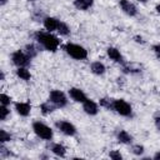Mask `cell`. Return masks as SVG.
Here are the masks:
<instances>
[{
    "label": "cell",
    "mask_w": 160,
    "mask_h": 160,
    "mask_svg": "<svg viewBox=\"0 0 160 160\" xmlns=\"http://www.w3.org/2000/svg\"><path fill=\"white\" fill-rule=\"evenodd\" d=\"M34 39L44 50L50 52H55L60 46V39L48 30H38L34 34Z\"/></svg>",
    "instance_id": "cell-1"
},
{
    "label": "cell",
    "mask_w": 160,
    "mask_h": 160,
    "mask_svg": "<svg viewBox=\"0 0 160 160\" xmlns=\"http://www.w3.org/2000/svg\"><path fill=\"white\" fill-rule=\"evenodd\" d=\"M62 49L74 60H79L80 61V60H85L88 58V50L84 46L79 45V44H75V42H70L69 41V42L64 44Z\"/></svg>",
    "instance_id": "cell-2"
},
{
    "label": "cell",
    "mask_w": 160,
    "mask_h": 160,
    "mask_svg": "<svg viewBox=\"0 0 160 160\" xmlns=\"http://www.w3.org/2000/svg\"><path fill=\"white\" fill-rule=\"evenodd\" d=\"M32 131L39 139L45 140V141H50L54 136L52 129L42 121H34L32 122Z\"/></svg>",
    "instance_id": "cell-3"
},
{
    "label": "cell",
    "mask_w": 160,
    "mask_h": 160,
    "mask_svg": "<svg viewBox=\"0 0 160 160\" xmlns=\"http://www.w3.org/2000/svg\"><path fill=\"white\" fill-rule=\"evenodd\" d=\"M112 111L124 118H132V108L124 99H112Z\"/></svg>",
    "instance_id": "cell-4"
},
{
    "label": "cell",
    "mask_w": 160,
    "mask_h": 160,
    "mask_svg": "<svg viewBox=\"0 0 160 160\" xmlns=\"http://www.w3.org/2000/svg\"><path fill=\"white\" fill-rule=\"evenodd\" d=\"M49 100L58 108V109H61V108H65L68 105V96L65 95L64 91L61 90H58V89H54V90H50L49 92Z\"/></svg>",
    "instance_id": "cell-5"
},
{
    "label": "cell",
    "mask_w": 160,
    "mask_h": 160,
    "mask_svg": "<svg viewBox=\"0 0 160 160\" xmlns=\"http://www.w3.org/2000/svg\"><path fill=\"white\" fill-rule=\"evenodd\" d=\"M32 59L29 58V55L24 51V50H15L12 54H11V61L12 64L16 66V68H21V66H25L28 68L30 65Z\"/></svg>",
    "instance_id": "cell-6"
},
{
    "label": "cell",
    "mask_w": 160,
    "mask_h": 160,
    "mask_svg": "<svg viewBox=\"0 0 160 160\" xmlns=\"http://www.w3.org/2000/svg\"><path fill=\"white\" fill-rule=\"evenodd\" d=\"M55 128H56L61 134H64V135H66V136H75L76 132H78L76 126H75L72 122L68 121V120H56V121H55Z\"/></svg>",
    "instance_id": "cell-7"
},
{
    "label": "cell",
    "mask_w": 160,
    "mask_h": 160,
    "mask_svg": "<svg viewBox=\"0 0 160 160\" xmlns=\"http://www.w3.org/2000/svg\"><path fill=\"white\" fill-rule=\"evenodd\" d=\"M119 6L122 10V12L130 18H134L138 15V8L130 0H119Z\"/></svg>",
    "instance_id": "cell-8"
},
{
    "label": "cell",
    "mask_w": 160,
    "mask_h": 160,
    "mask_svg": "<svg viewBox=\"0 0 160 160\" xmlns=\"http://www.w3.org/2000/svg\"><path fill=\"white\" fill-rule=\"evenodd\" d=\"M106 54H108L109 59L112 60L114 62H116V64H121V65L126 64L125 58H124V55L121 54V51H120L119 49H116V48H114V46H109V48L106 49Z\"/></svg>",
    "instance_id": "cell-9"
},
{
    "label": "cell",
    "mask_w": 160,
    "mask_h": 160,
    "mask_svg": "<svg viewBox=\"0 0 160 160\" xmlns=\"http://www.w3.org/2000/svg\"><path fill=\"white\" fill-rule=\"evenodd\" d=\"M82 110H84L85 114H88L90 116H95L99 112V104L96 101H94L92 99H89L88 98L82 102Z\"/></svg>",
    "instance_id": "cell-10"
},
{
    "label": "cell",
    "mask_w": 160,
    "mask_h": 160,
    "mask_svg": "<svg viewBox=\"0 0 160 160\" xmlns=\"http://www.w3.org/2000/svg\"><path fill=\"white\" fill-rule=\"evenodd\" d=\"M60 21L58 18H54V16H44L42 18V25L45 28V30L50 31V32H54V31H58V28L60 25Z\"/></svg>",
    "instance_id": "cell-11"
},
{
    "label": "cell",
    "mask_w": 160,
    "mask_h": 160,
    "mask_svg": "<svg viewBox=\"0 0 160 160\" xmlns=\"http://www.w3.org/2000/svg\"><path fill=\"white\" fill-rule=\"evenodd\" d=\"M14 109L18 112V115H20L22 118L29 116L30 112H31V105L28 101H16V102H14Z\"/></svg>",
    "instance_id": "cell-12"
},
{
    "label": "cell",
    "mask_w": 160,
    "mask_h": 160,
    "mask_svg": "<svg viewBox=\"0 0 160 160\" xmlns=\"http://www.w3.org/2000/svg\"><path fill=\"white\" fill-rule=\"evenodd\" d=\"M68 94H69V96L71 98V100H74L75 102L82 104V102L88 99L86 94H85L81 89H79V88H70L69 91H68Z\"/></svg>",
    "instance_id": "cell-13"
},
{
    "label": "cell",
    "mask_w": 160,
    "mask_h": 160,
    "mask_svg": "<svg viewBox=\"0 0 160 160\" xmlns=\"http://www.w3.org/2000/svg\"><path fill=\"white\" fill-rule=\"evenodd\" d=\"M116 140H118L120 144H124V145H131L134 138H132V135H131L130 132H128L126 130L120 129V130L116 131Z\"/></svg>",
    "instance_id": "cell-14"
},
{
    "label": "cell",
    "mask_w": 160,
    "mask_h": 160,
    "mask_svg": "<svg viewBox=\"0 0 160 160\" xmlns=\"http://www.w3.org/2000/svg\"><path fill=\"white\" fill-rule=\"evenodd\" d=\"M50 151L55 156H59V158H65L66 156V148L60 142H52L50 145Z\"/></svg>",
    "instance_id": "cell-15"
},
{
    "label": "cell",
    "mask_w": 160,
    "mask_h": 160,
    "mask_svg": "<svg viewBox=\"0 0 160 160\" xmlns=\"http://www.w3.org/2000/svg\"><path fill=\"white\" fill-rule=\"evenodd\" d=\"M90 71H91L94 75L101 76V75L105 74L106 68H105V65H104L101 61H92V62L90 64Z\"/></svg>",
    "instance_id": "cell-16"
},
{
    "label": "cell",
    "mask_w": 160,
    "mask_h": 160,
    "mask_svg": "<svg viewBox=\"0 0 160 160\" xmlns=\"http://www.w3.org/2000/svg\"><path fill=\"white\" fill-rule=\"evenodd\" d=\"M72 4H74V6H75L78 10H80V11H86V10H89V9L92 8L94 0H74Z\"/></svg>",
    "instance_id": "cell-17"
},
{
    "label": "cell",
    "mask_w": 160,
    "mask_h": 160,
    "mask_svg": "<svg viewBox=\"0 0 160 160\" xmlns=\"http://www.w3.org/2000/svg\"><path fill=\"white\" fill-rule=\"evenodd\" d=\"M15 74H16V76H18L19 79H21V80H24V81H29V80L31 79V72H30V70H29L28 68H25V66L16 68Z\"/></svg>",
    "instance_id": "cell-18"
},
{
    "label": "cell",
    "mask_w": 160,
    "mask_h": 160,
    "mask_svg": "<svg viewBox=\"0 0 160 160\" xmlns=\"http://www.w3.org/2000/svg\"><path fill=\"white\" fill-rule=\"evenodd\" d=\"M55 109H58V108H56L49 99H48L46 101H44V102L40 104V111H41L42 115H49V114H51Z\"/></svg>",
    "instance_id": "cell-19"
},
{
    "label": "cell",
    "mask_w": 160,
    "mask_h": 160,
    "mask_svg": "<svg viewBox=\"0 0 160 160\" xmlns=\"http://www.w3.org/2000/svg\"><path fill=\"white\" fill-rule=\"evenodd\" d=\"M24 51H25V52L29 55V58H30V59H34V58L38 55V52H39V49L36 48V45H35V44L30 42V44H28V45L25 46Z\"/></svg>",
    "instance_id": "cell-20"
},
{
    "label": "cell",
    "mask_w": 160,
    "mask_h": 160,
    "mask_svg": "<svg viewBox=\"0 0 160 160\" xmlns=\"http://www.w3.org/2000/svg\"><path fill=\"white\" fill-rule=\"evenodd\" d=\"M56 32H58L59 35H61V36H69V35H70V28H69V25H68L66 22L60 21V25H59Z\"/></svg>",
    "instance_id": "cell-21"
},
{
    "label": "cell",
    "mask_w": 160,
    "mask_h": 160,
    "mask_svg": "<svg viewBox=\"0 0 160 160\" xmlns=\"http://www.w3.org/2000/svg\"><path fill=\"white\" fill-rule=\"evenodd\" d=\"M99 105L101 108H105L108 110H112V99H109V98H101L100 101H99Z\"/></svg>",
    "instance_id": "cell-22"
},
{
    "label": "cell",
    "mask_w": 160,
    "mask_h": 160,
    "mask_svg": "<svg viewBox=\"0 0 160 160\" xmlns=\"http://www.w3.org/2000/svg\"><path fill=\"white\" fill-rule=\"evenodd\" d=\"M11 139H12V136H11L10 132H8L4 129H0V142L1 144H5V142L11 141Z\"/></svg>",
    "instance_id": "cell-23"
},
{
    "label": "cell",
    "mask_w": 160,
    "mask_h": 160,
    "mask_svg": "<svg viewBox=\"0 0 160 160\" xmlns=\"http://www.w3.org/2000/svg\"><path fill=\"white\" fill-rule=\"evenodd\" d=\"M144 151H145V148H144L141 144H134V145H131V152H132L134 155L141 156V155L144 154Z\"/></svg>",
    "instance_id": "cell-24"
},
{
    "label": "cell",
    "mask_w": 160,
    "mask_h": 160,
    "mask_svg": "<svg viewBox=\"0 0 160 160\" xmlns=\"http://www.w3.org/2000/svg\"><path fill=\"white\" fill-rule=\"evenodd\" d=\"M10 115V109L6 105H0V120L5 121L8 119V116Z\"/></svg>",
    "instance_id": "cell-25"
},
{
    "label": "cell",
    "mask_w": 160,
    "mask_h": 160,
    "mask_svg": "<svg viewBox=\"0 0 160 160\" xmlns=\"http://www.w3.org/2000/svg\"><path fill=\"white\" fill-rule=\"evenodd\" d=\"M11 101H12V99L9 96V95H6V94H0V105H6V106H9L10 104H11Z\"/></svg>",
    "instance_id": "cell-26"
},
{
    "label": "cell",
    "mask_w": 160,
    "mask_h": 160,
    "mask_svg": "<svg viewBox=\"0 0 160 160\" xmlns=\"http://www.w3.org/2000/svg\"><path fill=\"white\" fill-rule=\"evenodd\" d=\"M11 155H12V154L10 152V150H8L4 144H1V145H0V156H1L2 159H8V158H10Z\"/></svg>",
    "instance_id": "cell-27"
},
{
    "label": "cell",
    "mask_w": 160,
    "mask_h": 160,
    "mask_svg": "<svg viewBox=\"0 0 160 160\" xmlns=\"http://www.w3.org/2000/svg\"><path fill=\"white\" fill-rule=\"evenodd\" d=\"M109 156H110V159H112V160H121V159H122V155H121V152H120L119 150H111V151L109 152Z\"/></svg>",
    "instance_id": "cell-28"
},
{
    "label": "cell",
    "mask_w": 160,
    "mask_h": 160,
    "mask_svg": "<svg viewBox=\"0 0 160 160\" xmlns=\"http://www.w3.org/2000/svg\"><path fill=\"white\" fill-rule=\"evenodd\" d=\"M152 51H154V54L156 55V58L160 59V44H155V45L152 46Z\"/></svg>",
    "instance_id": "cell-29"
},
{
    "label": "cell",
    "mask_w": 160,
    "mask_h": 160,
    "mask_svg": "<svg viewBox=\"0 0 160 160\" xmlns=\"http://www.w3.org/2000/svg\"><path fill=\"white\" fill-rule=\"evenodd\" d=\"M154 124H155V128L160 131V115H156L154 118Z\"/></svg>",
    "instance_id": "cell-30"
},
{
    "label": "cell",
    "mask_w": 160,
    "mask_h": 160,
    "mask_svg": "<svg viewBox=\"0 0 160 160\" xmlns=\"http://www.w3.org/2000/svg\"><path fill=\"white\" fill-rule=\"evenodd\" d=\"M134 40L136 41V42H139V44H144L145 41H144V39L141 38V36H139V35H136L135 38H134Z\"/></svg>",
    "instance_id": "cell-31"
},
{
    "label": "cell",
    "mask_w": 160,
    "mask_h": 160,
    "mask_svg": "<svg viewBox=\"0 0 160 160\" xmlns=\"http://www.w3.org/2000/svg\"><path fill=\"white\" fill-rule=\"evenodd\" d=\"M152 159H155V160H160V151H156V152L154 154Z\"/></svg>",
    "instance_id": "cell-32"
},
{
    "label": "cell",
    "mask_w": 160,
    "mask_h": 160,
    "mask_svg": "<svg viewBox=\"0 0 160 160\" xmlns=\"http://www.w3.org/2000/svg\"><path fill=\"white\" fill-rule=\"evenodd\" d=\"M0 80L4 82L5 81V72L4 71H0Z\"/></svg>",
    "instance_id": "cell-33"
},
{
    "label": "cell",
    "mask_w": 160,
    "mask_h": 160,
    "mask_svg": "<svg viewBox=\"0 0 160 160\" xmlns=\"http://www.w3.org/2000/svg\"><path fill=\"white\" fill-rule=\"evenodd\" d=\"M155 10H156V12L160 15V4H156V6H155Z\"/></svg>",
    "instance_id": "cell-34"
},
{
    "label": "cell",
    "mask_w": 160,
    "mask_h": 160,
    "mask_svg": "<svg viewBox=\"0 0 160 160\" xmlns=\"http://www.w3.org/2000/svg\"><path fill=\"white\" fill-rule=\"evenodd\" d=\"M6 2H8V0H0V5H1V6H5Z\"/></svg>",
    "instance_id": "cell-35"
},
{
    "label": "cell",
    "mask_w": 160,
    "mask_h": 160,
    "mask_svg": "<svg viewBox=\"0 0 160 160\" xmlns=\"http://www.w3.org/2000/svg\"><path fill=\"white\" fill-rule=\"evenodd\" d=\"M138 1H140V2H146L148 0H138Z\"/></svg>",
    "instance_id": "cell-36"
},
{
    "label": "cell",
    "mask_w": 160,
    "mask_h": 160,
    "mask_svg": "<svg viewBox=\"0 0 160 160\" xmlns=\"http://www.w3.org/2000/svg\"><path fill=\"white\" fill-rule=\"evenodd\" d=\"M30 1H35V0H30Z\"/></svg>",
    "instance_id": "cell-37"
}]
</instances>
